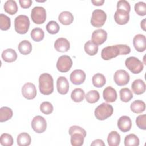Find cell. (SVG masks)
I'll list each match as a JSON object with an SVG mask.
<instances>
[{
  "label": "cell",
  "instance_id": "obj_1",
  "mask_svg": "<svg viewBox=\"0 0 146 146\" xmlns=\"http://www.w3.org/2000/svg\"><path fill=\"white\" fill-rule=\"evenodd\" d=\"M40 92L45 95H48L54 91V81L52 76L48 73L42 74L39 78Z\"/></svg>",
  "mask_w": 146,
  "mask_h": 146
},
{
  "label": "cell",
  "instance_id": "obj_2",
  "mask_svg": "<svg viewBox=\"0 0 146 146\" xmlns=\"http://www.w3.org/2000/svg\"><path fill=\"white\" fill-rule=\"evenodd\" d=\"M113 112V107L108 103H102L95 110V116L98 120H104L110 117Z\"/></svg>",
  "mask_w": 146,
  "mask_h": 146
},
{
  "label": "cell",
  "instance_id": "obj_3",
  "mask_svg": "<svg viewBox=\"0 0 146 146\" xmlns=\"http://www.w3.org/2000/svg\"><path fill=\"white\" fill-rule=\"evenodd\" d=\"M30 26V21L27 16L25 15H19L14 20V29L17 33L23 34L29 30Z\"/></svg>",
  "mask_w": 146,
  "mask_h": 146
},
{
  "label": "cell",
  "instance_id": "obj_4",
  "mask_svg": "<svg viewBox=\"0 0 146 146\" xmlns=\"http://www.w3.org/2000/svg\"><path fill=\"white\" fill-rule=\"evenodd\" d=\"M125 66L133 74H139L142 71L144 68L143 63L136 57L131 56L125 61Z\"/></svg>",
  "mask_w": 146,
  "mask_h": 146
},
{
  "label": "cell",
  "instance_id": "obj_5",
  "mask_svg": "<svg viewBox=\"0 0 146 146\" xmlns=\"http://www.w3.org/2000/svg\"><path fill=\"white\" fill-rule=\"evenodd\" d=\"M31 18L36 24H42L46 19V11L42 6H35L31 11Z\"/></svg>",
  "mask_w": 146,
  "mask_h": 146
},
{
  "label": "cell",
  "instance_id": "obj_6",
  "mask_svg": "<svg viewBox=\"0 0 146 146\" xmlns=\"http://www.w3.org/2000/svg\"><path fill=\"white\" fill-rule=\"evenodd\" d=\"M107 19L106 13L102 10L96 9L93 11L91 18V25L95 27H100L104 24Z\"/></svg>",
  "mask_w": 146,
  "mask_h": 146
},
{
  "label": "cell",
  "instance_id": "obj_7",
  "mask_svg": "<svg viewBox=\"0 0 146 146\" xmlns=\"http://www.w3.org/2000/svg\"><path fill=\"white\" fill-rule=\"evenodd\" d=\"M72 61L71 58L68 55H62L60 56L56 62V68L61 72H67L71 68Z\"/></svg>",
  "mask_w": 146,
  "mask_h": 146
},
{
  "label": "cell",
  "instance_id": "obj_8",
  "mask_svg": "<svg viewBox=\"0 0 146 146\" xmlns=\"http://www.w3.org/2000/svg\"><path fill=\"white\" fill-rule=\"evenodd\" d=\"M31 128L38 133L44 132L47 128V122L46 119L41 116H35L31 121Z\"/></svg>",
  "mask_w": 146,
  "mask_h": 146
},
{
  "label": "cell",
  "instance_id": "obj_9",
  "mask_svg": "<svg viewBox=\"0 0 146 146\" xmlns=\"http://www.w3.org/2000/svg\"><path fill=\"white\" fill-rule=\"evenodd\" d=\"M120 55V51L117 45L107 46L103 48L101 52V57L105 60H108Z\"/></svg>",
  "mask_w": 146,
  "mask_h": 146
},
{
  "label": "cell",
  "instance_id": "obj_10",
  "mask_svg": "<svg viewBox=\"0 0 146 146\" xmlns=\"http://www.w3.org/2000/svg\"><path fill=\"white\" fill-rule=\"evenodd\" d=\"M113 79L115 83L119 86H125L127 84L129 81L130 76L129 74L124 70H118L114 74Z\"/></svg>",
  "mask_w": 146,
  "mask_h": 146
},
{
  "label": "cell",
  "instance_id": "obj_11",
  "mask_svg": "<svg viewBox=\"0 0 146 146\" xmlns=\"http://www.w3.org/2000/svg\"><path fill=\"white\" fill-rule=\"evenodd\" d=\"M36 94V87L32 83H26L22 87V94L27 99L30 100L35 98Z\"/></svg>",
  "mask_w": 146,
  "mask_h": 146
},
{
  "label": "cell",
  "instance_id": "obj_12",
  "mask_svg": "<svg viewBox=\"0 0 146 146\" xmlns=\"http://www.w3.org/2000/svg\"><path fill=\"white\" fill-rule=\"evenodd\" d=\"M107 33L102 29L95 30L92 34L91 39L92 42L96 45H100L103 44L107 39Z\"/></svg>",
  "mask_w": 146,
  "mask_h": 146
},
{
  "label": "cell",
  "instance_id": "obj_13",
  "mask_svg": "<svg viewBox=\"0 0 146 146\" xmlns=\"http://www.w3.org/2000/svg\"><path fill=\"white\" fill-rule=\"evenodd\" d=\"M86 76V74L83 70L80 69H76L71 73L70 78L71 82L74 84L79 85L84 82Z\"/></svg>",
  "mask_w": 146,
  "mask_h": 146
},
{
  "label": "cell",
  "instance_id": "obj_14",
  "mask_svg": "<svg viewBox=\"0 0 146 146\" xmlns=\"http://www.w3.org/2000/svg\"><path fill=\"white\" fill-rule=\"evenodd\" d=\"M133 44L137 51H144L146 49L145 36L141 34L136 35L133 39Z\"/></svg>",
  "mask_w": 146,
  "mask_h": 146
},
{
  "label": "cell",
  "instance_id": "obj_15",
  "mask_svg": "<svg viewBox=\"0 0 146 146\" xmlns=\"http://www.w3.org/2000/svg\"><path fill=\"white\" fill-rule=\"evenodd\" d=\"M117 127L123 132L129 131L132 127V121L129 117L122 116L117 120Z\"/></svg>",
  "mask_w": 146,
  "mask_h": 146
},
{
  "label": "cell",
  "instance_id": "obj_16",
  "mask_svg": "<svg viewBox=\"0 0 146 146\" xmlns=\"http://www.w3.org/2000/svg\"><path fill=\"white\" fill-rule=\"evenodd\" d=\"M114 19L119 25H125L129 20V13L123 10H117L114 14Z\"/></svg>",
  "mask_w": 146,
  "mask_h": 146
},
{
  "label": "cell",
  "instance_id": "obj_17",
  "mask_svg": "<svg viewBox=\"0 0 146 146\" xmlns=\"http://www.w3.org/2000/svg\"><path fill=\"white\" fill-rule=\"evenodd\" d=\"M54 47L58 52H67L70 48V44L66 38H59L55 42Z\"/></svg>",
  "mask_w": 146,
  "mask_h": 146
},
{
  "label": "cell",
  "instance_id": "obj_18",
  "mask_svg": "<svg viewBox=\"0 0 146 146\" xmlns=\"http://www.w3.org/2000/svg\"><path fill=\"white\" fill-rule=\"evenodd\" d=\"M56 88L58 92L62 95L67 94L69 90V83L64 76H59L56 81Z\"/></svg>",
  "mask_w": 146,
  "mask_h": 146
},
{
  "label": "cell",
  "instance_id": "obj_19",
  "mask_svg": "<svg viewBox=\"0 0 146 146\" xmlns=\"http://www.w3.org/2000/svg\"><path fill=\"white\" fill-rule=\"evenodd\" d=\"M103 96L106 102L109 103L114 102L117 99L116 91L111 86H108L104 89Z\"/></svg>",
  "mask_w": 146,
  "mask_h": 146
},
{
  "label": "cell",
  "instance_id": "obj_20",
  "mask_svg": "<svg viewBox=\"0 0 146 146\" xmlns=\"http://www.w3.org/2000/svg\"><path fill=\"white\" fill-rule=\"evenodd\" d=\"M145 84L144 82L140 79L135 80L131 85L132 91L136 95H141L145 91Z\"/></svg>",
  "mask_w": 146,
  "mask_h": 146
},
{
  "label": "cell",
  "instance_id": "obj_21",
  "mask_svg": "<svg viewBox=\"0 0 146 146\" xmlns=\"http://www.w3.org/2000/svg\"><path fill=\"white\" fill-rule=\"evenodd\" d=\"M2 58L6 62H13L17 58V54L13 49L7 48L2 52Z\"/></svg>",
  "mask_w": 146,
  "mask_h": 146
},
{
  "label": "cell",
  "instance_id": "obj_22",
  "mask_svg": "<svg viewBox=\"0 0 146 146\" xmlns=\"http://www.w3.org/2000/svg\"><path fill=\"white\" fill-rule=\"evenodd\" d=\"M58 19L62 24L64 25H68L73 22L74 16L70 11H64L59 14Z\"/></svg>",
  "mask_w": 146,
  "mask_h": 146
},
{
  "label": "cell",
  "instance_id": "obj_23",
  "mask_svg": "<svg viewBox=\"0 0 146 146\" xmlns=\"http://www.w3.org/2000/svg\"><path fill=\"white\" fill-rule=\"evenodd\" d=\"M130 108L135 113H141L145 110V104L142 100H136L131 103Z\"/></svg>",
  "mask_w": 146,
  "mask_h": 146
},
{
  "label": "cell",
  "instance_id": "obj_24",
  "mask_svg": "<svg viewBox=\"0 0 146 146\" xmlns=\"http://www.w3.org/2000/svg\"><path fill=\"white\" fill-rule=\"evenodd\" d=\"M107 143L110 146H117L120 143V136L119 133L112 131L108 135Z\"/></svg>",
  "mask_w": 146,
  "mask_h": 146
},
{
  "label": "cell",
  "instance_id": "obj_25",
  "mask_svg": "<svg viewBox=\"0 0 146 146\" xmlns=\"http://www.w3.org/2000/svg\"><path fill=\"white\" fill-rule=\"evenodd\" d=\"M17 141L19 146H27L30 144L31 139L27 133L22 132L18 135Z\"/></svg>",
  "mask_w": 146,
  "mask_h": 146
},
{
  "label": "cell",
  "instance_id": "obj_26",
  "mask_svg": "<svg viewBox=\"0 0 146 146\" xmlns=\"http://www.w3.org/2000/svg\"><path fill=\"white\" fill-rule=\"evenodd\" d=\"M18 49L21 54L23 55H27L30 54L32 50V45L28 40H23L19 43Z\"/></svg>",
  "mask_w": 146,
  "mask_h": 146
},
{
  "label": "cell",
  "instance_id": "obj_27",
  "mask_svg": "<svg viewBox=\"0 0 146 146\" xmlns=\"http://www.w3.org/2000/svg\"><path fill=\"white\" fill-rule=\"evenodd\" d=\"M12 110L8 107H2L0 108V122H5L10 119L13 116Z\"/></svg>",
  "mask_w": 146,
  "mask_h": 146
},
{
  "label": "cell",
  "instance_id": "obj_28",
  "mask_svg": "<svg viewBox=\"0 0 146 146\" xmlns=\"http://www.w3.org/2000/svg\"><path fill=\"white\" fill-rule=\"evenodd\" d=\"M4 10L10 15L15 14L18 11V6L15 1L8 0L6 1L3 6Z\"/></svg>",
  "mask_w": 146,
  "mask_h": 146
},
{
  "label": "cell",
  "instance_id": "obj_29",
  "mask_svg": "<svg viewBox=\"0 0 146 146\" xmlns=\"http://www.w3.org/2000/svg\"><path fill=\"white\" fill-rule=\"evenodd\" d=\"M85 96V93L83 90L80 88H76L74 89L71 94L72 100L75 102H80L83 100Z\"/></svg>",
  "mask_w": 146,
  "mask_h": 146
},
{
  "label": "cell",
  "instance_id": "obj_30",
  "mask_svg": "<svg viewBox=\"0 0 146 146\" xmlns=\"http://www.w3.org/2000/svg\"><path fill=\"white\" fill-rule=\"evenodd\" d=\"M92 82L95 87L100 88L102 87L106 84V80L105 76L103 74L97 73L92 76Z\"/></svg>",
  "mask_w": 146,
  "mask_h": 146
},
{
  "label": "cell",
  "instance_id": "obj_31",
  "mask_svg": "<svg viewBox=\"0 0 146 146\" xmlns=\"http://www.w3.org/2000/svg\"><path fill=\"white\" fill-rule=\"evenodd\" d=\"M84 49L88 55L93 56L97 54L98 51V46L95 44L91 40H88L84 44Z\"/></svg>",
  "mask_w": 146,
  "mask_h": 146
},
{
  "label": "cell",
  "instance_id": "obj_32",
  "mask_svg": "<svg viewBox=\"0 0 146 146\" xmlns=\"http://www.w3.org/2000/svg\"><path fill=\"white\" fill-rule=\"evenodd\" d=\"M31 39L35 42L42 40L44 36V33L41 28L36 27L33 29L30 33Z\"/></svg>",
  "mask_w": 146,
  "mask_h": 146
},
{
  "label": "cell",
  "instance_id": "obj_33",
  "mask_svg": "<svg viewBox=\"0 0 146 146\" xmlns=\"http://www.w3.org/2000/svg\"><path fill=\"white\" fill-rule=\"evenodd\" d=\"M139 142L138 137L133 133L127 135L124 139V145L125 146H138Z\"/></svg>",
  "mask_w": 146,
  "mask_h": 146
},
{
  "label": "cell",
  "instance_id": "obj_34",
  "mask_svg": "<svg viewBox=\"0 0 146 146\" xmlns=\"http://www.w3.org/2000/svg\"><path fill=\"white\" fill-rule=\"evenodd\" d=\"M120 100L124 102H128L133 98V94L128 88H123L120 90Z\"/></svg>",
  "mask_w": 146,
  "mask_h": 146
},
{
  "label": "cell",
  "instance_id": "obj_35",
  "mask_svg": "<svg viewBox=\"0 0 146 146\" xmlns=\"http://www.w3.org/2000/svg\"><path fill=\"white\" fill-rule=\"evenodd\" d=\"M71 136V144L73 146H81L83 144L84 137L80 133H75Z\"/></svg>",
  "mask_w": 146,
  "mask_h": 146
},
{
  "label": "cell",
  "instance_id": "obj_36",
  "mask_svg": "<svg viewBox=\"0 0 146 146\" xmlns=\"http://www.w3.org/2000/svg\"><path fill=\"white\" fill-rule=\"evenodd\" d=\"M86 99L90 103H95L98 102L100 98L99 93L96 90H91L85 95Z\"/></svg>",
  "mask_w": 146,
  "mask_h": 146
},
{
  "label": "cell",
  "instance_id": "obj_37",
  "mask_svg": "<svg viewBox=\"0 0 146 146\" xmlns=\"http://www.w3.org/2000/svg\"><path fill=\"white\" fill-rule=\"evenodd\" d=\"M11 25L10 19L6 15L1 13L0 14V29L2 30L9 29Z\"/></svg>",
  "mask_w": 146,
  "mask_h": 146
},
{
  "label": "cell",
  "instance_id": "obj_38",
  "mask_svg": "<svg viewBox=\"0 0 146 146\" xmlns=\"http://www.w3.org/2000/svg\"><path fill=\"white\" fill-rule=\"evenodd\" d=\"M0 143L3 146H11L13 144V138L9 133H2L0 137Z\"/></svg>",
  "mask_w": 146,
  "mask_h": 146
},
{
  "label": "cell",
  "instance_id": "obj_39",
  "mask_svg": "<svg viewBox=\"0 0 146 146\" xmlns=\"http://www.w3.org/2000/svg\"><path fill=\"white\" fill-rule=\"evenodd\" d=\"M60 27L58 23L55 21H51L46 25L47 32L51 34H55L58 33Z\"/></svg>",
  "mask_w": 146,
  "mask_h": 146
},
{
  "label": "cell",
  "instance_id": "obj_40",
  "mask_svg": "<svg viewBox=\"0 0 146 146\" xmlns=\"http://www.w3.org/2000/svg\"><path fill=\"white\" fill-rule=\"evenodd\" d=\"M53 110V106L49 102H43L40 105V111L45 115H49L51 113Z\"/></svg>",
  "mask_w": 146,
  "mask_h": 146
},
{
  "label": "cell",
  "instance_id": "obj_41",
  "mask_svg": "<svg viewBox=\"0 0 146 146\" xmlns=\"http://www.w3.org/2000/svg\"><path fill=\"white\" fill-rule=\"evenodd\" d=\"M136 13L140 16H144L146 14V3L144 2H138L135 5Z\"/></svg>",
  "mask_w": 146,
  "mask_h": 146
},
{
  "label": "cell",
  "instance_id": "obj_42",
  "mask_svg": "<svg viewBox=\"0 0 146 146\" xmlns=\"http://www.w3.org/2000/svg\"><path fill=\"white\" fill-rule=\"evenodd\" d=\"M146 115H140L136 117V124L138 128L140 129L145 130L146 129Z\"/></svg>",
  "mask_w": 146,
  "mask_h": 146
},
{
  "label": "cell",
  "instance_id": "obj_43",
  "mask_svg": "<svg viewBox=\"0 0 146 146\" xmlns=\"http://www.w3.org/2000/svg\"><path fill=\"white\" fill-rule=\"evenodd\" d=\"M117 10H123L129 13L131 6L129 3L125 0H120L117 3Z\"/></svg>",
  "mask_w": 146,
  "mask_h": 146
},
{
  "label": "cell",
  "instance_id": "obj_44",
  "mask_svg": "<svg viewBox=\"0 0 146 146\" xmlns=\"http://www.w3.org/2000/svg\"><path fill=\"white\" fill-rule=\"evenodd\" d=\"M68 132H69L70 135H71L72 134L75 133H78L82 134L84 137L86 136V131H85V129H83V128H82L79 126H77V125L71 126L69 129Z\"/></svg>",
  "mask_w": 146,
  "mask_h": 146
},
{
  "label": "cell",
  "instance_id": "obj_45",
  "mask_svg": "<svg viewBox=\"0 0 146 146\" xmlns=\"http://www.w3.org/2000/svg\"><path fill=\"white\" fill-rule=\"evenodd\" d=\"M120 51V55L128 54L131 52L130 47L126 44H117Z\"/></svg>",
  "mask_w": 146,
  "mask_h": 146
},
{
  "label": "cell",
  "instance_id": "obj_46",
  "mask_svg": "<svg viewBox=\"0 0 146 146\" xmlns=\"http://www.w3.org/2000/svg\"><path fill=\"white\" fill-rule=\"evenodd\" d=\"M19 3L22 8L26 9L31 6L32 4V1L31 0H19Z\"/></svg>",
  "mask_w": 146,
  "mask_h": 146
},
{
  "label": "cell",
  "instance_id": "obj_47",
  "mask_svg": "<svg viewBox=\"0 0 146 146\" xmlns=\"http://www.w3.org/2000/svg\"><path fill=\"white\" fill-rule=\"evenodd\" d=\"M91 145H99V146H104L105 144L103 141L101 139H96L92 141Z\"/></svg>",
  "mask_w": 146,
  "mask_h": 146
},
{
  "label": "cell",
  "instance_id": "obj_48",
  "mask_svg": "<svg viewBox=\"0 0 146 146\" xmlns=\"http://www.w3.org/2000/svg\"><path fill=\"white\" fill-rule=\"evenodd\" d=\"M91 2L95 6H102L104 3V0H95V1L92 0Z\"/></svg>",
  "mask_w": 146,
  "mask_h": 146
},
{
  "label": "cell",
  "instance_id": "obj_49",
  "mask_svg": "<svg viewBox=\"0 0 146 146\" xmlns=\"http://www.w3.org/2000/svg\"><path fill=\"white\" fill-rule=\"evenodd\" d=\"M140 26H141V27L143 29V30L145 31V19H144L141 21Z\"/></svg>",
  "mask_w": 146,
  "mask_h": 146
}]
</instances>
